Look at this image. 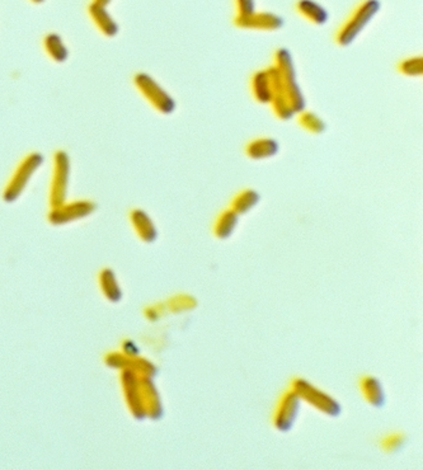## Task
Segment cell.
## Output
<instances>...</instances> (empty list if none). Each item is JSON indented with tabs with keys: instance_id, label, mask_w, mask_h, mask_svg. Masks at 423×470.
<instances>
[{
	"instance_id": "obj_1",
	"label": "cell",
	"mask_w": 423,
	"mask_h": 470,
	"mask_svg": "<svg viewBox=\"0 0 423 470\" xmlns=\"http://www.w3.org/2000/svg\"><path fill=\"white\" fill-rule=\"evenodd\" d=\"M380 8V0H361L336 31L335 42L341 47L352 44L379 13Z\"/></svg>"
},
{
	"instance_id": "obj_2",
	"label": "cell",
	"mask_w": 423,
	"mask_h": 470,
	"mask_svg": "<svg viewBox=\"0 0 423 470\" xmlns=\"http://www.w3.org/2000/svg\"><path fill=\"white\" fill-rule=\"evenodd\" d=\"M134 84L154 110L163 115H170L175 112V101L173 97L168 95L167 90H164L153 76L146 73H138L134 76Z\"/></svg>"
},
{
	"instance_id": "obj_3",
	"label": "cell",
	"mask_w": 423,
	"mask_h": 470,
	"mask_svg": "<svg viewBox=\"0 0 423 470\" xmlns=\"http://www.w3.org/2000/svg\"><path fill=\"white\" fill-rule=\"evenodd\" d=\"M44 163V156L40 153L27 155L15 169V175L10 178L6 190V199L13 200L22 192L24 186L29 184V178L33 176L38 167Z\"/></svg>"
},
{
	"instance_id": "obj_4",
	"label": "cell",
	"mask_w": 423,
	"mask_h": 470,
	"mask_svg": "<svg viewBox=\"0 0 423 470\" xmlns=\"http://www.w3.org/2000/svg\"><path fill=\"white\" fill-rule=\"evenodd\" d=\"M70 175V158L65 152L58 150L54 155L51 199L54 205H58L65 196L66 186Z\"/></svg>"
},
{
	"instance_id": "obj_5",
	"label": "cell",
	"mask_w": 423,
	"mask_h": 470,
	"mask_svg": "<svg viewBox=\"0 0 423 470\" xmlns=\"http://www.w3.org/2000/svg\"><path fill=\"white\" fill-rule=\"evenodd\" d=\"M234 26L241 30L278 31L282 29L284 19L271 12H257L246 18H234Z\"/></svg>"
},
{
	"instance_id": "obj_6",
	"label": "cell",
	"mask_w": 423,
	"mask_h": 470,
	"mask_svg": "<svg viewBox=\"0 0 423 470\" xmlns=\"http://www.w3.org/2000/svg\"><path fill=\"white\" fill-rule=\"evenodd\" d=\"M280 150V145L278 141L273 138L263 136V138H255L247 143L244 147V153L246 155L255 159V161H262V159H269L278 154Z\"/></svg>"
},
{
	"instance_id": "obj_7",
	"label": "cell",
	"mask_w": 423,
	"mask_h": 470,
	"mask_svg": "<svg viewBox=\"0 0 423 470\" xmlns=\"http://www.w3.org/2000/svg\"><path fill=\"white\" fill-rule=\"evenodd\" d=\"M295 10L308 22L315 26H323L328 22V10L315 0H298L295 3Z\"/></svg>"
},
{
	"instance_id": "obj_8",
	"label": "cell",
	"mask_w": 423,
	"mask_h": 470,
	"mask_svg": "<svg viewBox=\"0 0 423 470\" xmlns=\"http://www.w3.org/2000/svg\"><path fill=\"white\" fill-rule=\"evenodd\" d=\"M250 92L258 103H270L272 98L270 74L267 69L255 72L250 78Z\"/></svg>"
},
{
	"instance_id": "obj_9",
	"label": "cell",
	"mask_w": 423,
	"mask_h": 470,
	"mask_svg": "<svg viewBox=\"0 0 423 470\" xmlns=\"http://www.w3.org/2000/svg\"><path fill=\"white\" fill-rule=\"evenodd\" d=\"M237 224H238V213H234L232 209L224 210L223 213H219V216L215 220L214 234L218 238L225 239L233 234L234 229L237 228Z\"/></svg>"
},
{
	"instance_id": "obj_10",
	"label": "cell",
	"mask_w": 423,
	"mask_h": 470,
	"mask_svg": "<svg viewBox=\"0 0 423 470\" xmlns=\"http://www.w3.org/2000/svg\"><path fill=\"white\" fill-rule=\"evenodd\" d=\"M260 201V195L257 192L247 188L237 193L232 200V210L234 213L241 215L250 211Z\"/></svg>"
},
{
	"instance_id": "obj_11",
	"label": "cell",
	"mask_w": 423,
	"mask_h": 470,
	"mask_svg": "<svg viewBox=\"0 0 423 470\" xmlns=\"http://www.w3.org/2000/svg\"><path fill=\"white\" fill-rule=\"evenodd\" d=\"M282 404L280 403L278 413V422H275L278 425V428L286 430L292 425V419H294V411L295 407H298V402L295 399L294 394H286L282 398Z\"/></svg>"
},
{
	"instance_id": "obj_12",
	"label": "cell",
	"mask_w": 423,
	"mask_h": 470,
	"mask_svg": "<svg viewBox=\"0 0 423 470\" xmlns=\"http://www.w3.org/2000/svg\"><path fill=\"white\" fill-rule=\"evenodd\" d=\"M44 44L45 50L54 61L64 63L67 59L69 52H67V49L63 42V40L58 35H54V33L47 35L45 38Z\"/></svg>"
},
{
	"instance_id": "obj_13",
	"label": "cell",
	"mask_w": 423,
	"mask_h": 470,
	"mask_svg": "<svg viewBox=\"0 0 423 470\" xmlns=\"http://www.w3.org/2000/svg\"><path fill=\"white\" fill-rule=\"evenodd\" d=\"M300 127H303L305 131L310 133H321L326 131L327 125L318 115L310 111H300L299 116L296 118Z\"/></svg>"
},
{
	"instance_id": "obj_14",
	"label": "cell",
	"mask_w": 423,
	"mask_h": 470,
	"mask_svg": "<svg viewBox=\"0 0 423 470\" xmlns=\"http://www.w3.org/2000/svg\"><path fill=\"white\" fill-rule=\"evenodd\" d=\"M103 6H99L95 3V6L90 9L92 17L95 19L97 26L99 27V30L102 31L104 35L107 36H115L117 33L116 23L111 19L110 15L104 12L102 9Z\"/></svg>"
},
{
	"instance_id": "obj_15",
	"label": "cell",
	"mask_w": 423,
	"mask_h": 470,
	"mask_svg": "<svg viewBox=\"0 0 423 470\" xmlns=\"http://www.w3.org/2000/svg\"><path fill=\"white\" fill-rule=\"evenodd\" d=\"M397 70L408 78H418L422 76L423 74V59L421 55L417 56H409L406 59L401 60L397 65Z\"/></svg>"
},
{
	"instance_id": "obj_16",
	"label": "cell",
	"mask_w": 423,
	"mask_h": 470,
	"mask_svg": "<svg viewBox=\"0 0 423 470\" xmlns=\"http://www.w3.org/2000/svg\"><path fill=\"white\" fill-rule=\"evenodd\" d=\"M361 388L365 393L366 399L375 405H380L383 402V391L380 389L379 384L372 378H365L361 382Z\"/></svg>"
},
{
	"instance_id": "obj_17",
	"label": "cell",
	"mask_w": 423,
	"mask_h": 470,
	"mask_svg": "<svg viewBox=\"0 0 423 470\" xmlns=\"http://www.w3.org/2000/svg\"><path fill=\"white\" fill-rule=\"evenodd\" d=\"M132 220H134L135 227H136L138 232H139L140 235L143 238L152 239L153 236H155L153 224H152V221L146 216L145 213H141V211H136V213H132Z\"/></svg>"
},
{
	"instance_id": "obj_18",
	"label": "cell",
	"mask_w": 423,
	"mask_h": 470,
	"mask_svg": "<svg viewBox=\"0 0 423 470\" xmlns=\"http://www.w3.org/2000/svg\"><path fill=\"white\" fill-rule=\"evenodd\" d=\"M89 209L90 207L88 204H74L72 206H66L64 210H58L56 213H54V220L61 221L72 215H81V213L84 215L89 211Z\"/></svg>"
},
{
	"instance_id": "obj_19",
	"label": "cell",
	"mask_w": 423,
	"mask_h": 470,
	"mask_svg": "<svg viewBox=\"0 0 423 470\" xmlns=\"http://www.w3.org/2000/svg\"><path fill=\"white\" fill-rule=\"evenodd\" d=\"M234 18H246L255 12V0H234Z\"/></svg>"
},
{
	"instance_id": "obj_20",
	"label": "cell",
	"mask_w": 423,
	"mask_h": 470,
	"mask_svg": "<svg viewBox=\"0 0 423 470\" xmlns=\"http://www.w3.org/2000/svg\"><path fill=\"white\" fill-rule=\"evenodd\" d=\"M110 0H97V4H99V6H103V4H106V3H109Z\"/></svg>"
},
{
	"instance_id": "obj_21",
	"label": "cell",
	"mask_w": 423,
	"mask_h": 470,
	"mask_svg": "<svg viewBox=\"0 0 423 470\" xmlns=\"http://www.w3.org/2000/svg\"><path fill=\"white\" fill-rule=\"evenodd\" d=\"M35 1H37V3H38V1H41V0H35Z\"/></svg>"
}]
</instances>
